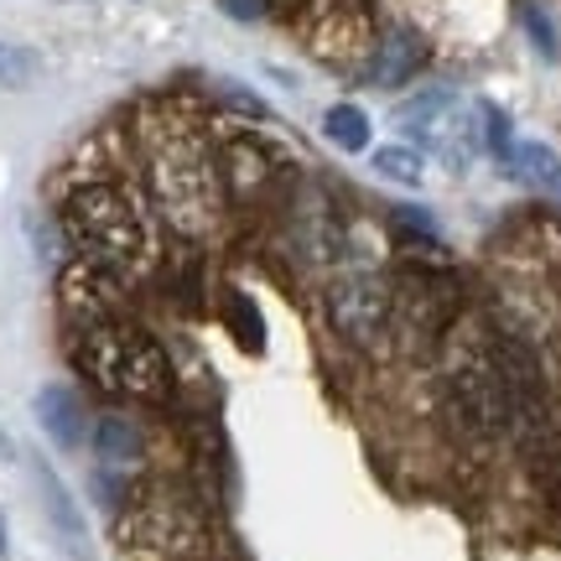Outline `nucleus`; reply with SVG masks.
I'll use <instances>...</instances> for the list:
<instances>
[{
    "mask_svg": "<svg viewBox=\"0 0 561 561\" xmlns=\"http://www.w3.org/2000/svg\"><path fill=\"white\" fill-rule=\"evenodd\" d=\"M219 5L234 21H261V16H271V5H265V0H219Z\"/></svg>",
    "mask_w": 561,
    "mask_h": 561,
    "instance_id": "obj_20",
    "label": "nucleus"
},
{
    "mask_svg": "<svg viewBox=\"0 0 561 561\" xmlns=\"http://www.w3.org/2000/svg\"><path fill=\"white\" fill-rule=\"evenodd\" d=\"M396 229H405V240H416V244H437V219L426 208H416V203L396 208Z\"/></svg>",
    "mask_w": 561,
    "mask_h": 561,
    "instance_id": "obj_18",
    "label": "nucleus"
},
{
    "mask_svg": "<svg viewBox=\"0 0 561 561\" xmlns=\"http://www.w3.org/2000/svg\"><path fill=\"white\" fill-rule=\"evenodd\" d=\"M369 167H375V178L380 182H396L405 193H416L421 182H426V151L411 146V140H385V146H369Z\"/></svg>",
    "mask_w": 561,
    "mask_h": 561,
    "instance_id": "obj_15",
    "label": "nucleus"
},
{
    "mask_svg": "<svg viewBox=\"0 0 561 561\" xmlns=\"http://www.w3.org/2000/svg\"><path fill=\"white\" fill-rule=\"evenodd\" d=\"M26 462H32V473H37L42 510H47V525H53L58 546H62V551H68L73 561H89V557H94V536H89V520H83L79 500L68 494V483L53 473V462H47V458H26Z\"/></svg>",
    "mask_w": 561,
    "mask_h": 561,
    "instance_id": "obj_12",
    "label": "nucleus"
},
{
    "mask_svg": "<svg viewBox=\"0 0 561 561\" xmlns=\"http://www.w3.org/2000/svg\"><path fill=\"white\" fill-rule=\"evenodd\" d=\"M58 229L68 240V255L115 271L121 280H146L161 271V224L151 203L140 198L136 182L115 178V172H94L79 178L58 203Z\"/></svg>",
    "mask_w": 561,
    "mask_h": 561,
    "instance_id": "obj_2",
    "label": "nucleus"
},
{
    "mask_svg": "<svg viewBox=\"0 0 561 561\" xmlns=\"http://www.w3.org/2000/svg\"><path fill=\"white\" fill-rule=\"evenodd\" d=\"M53 291H58V312L68 328H89L104 318H125L130 312V280H121L115 271L83 261V255H62L53 271Z\"/></svg>",
    "mask_w": 561,
    "mask_h": 561,
    "instance_id": "obj_9",
    "label": "nucleus"
},
{
    "mask_svg": "<svg viewBox=\"0 0 561 561\" xmlns=\"http://www.w3.org/2000/svg\"><path fill=\"white\" fill-rule=\"evenodd\" d=\"M11 557V541H5V515H0V561Z\"/></svg>",
    "mask_w": 561,
    "mask_h": 561,
    "instance_id": "obj_22",
    "label": "nucleus"
},
{
    "mask_svg": "<svg viewBox=\"0 0 561 561\" xmlns=\"http://www.w3.org/2000/svg\"><path fill=\"white\" fill-rule=\"evenodd\" d=\"M396 125H401V140L421 146L426 157H437L447 172H462V167L483 151L479 104L468 110L453 89H426V94H411V100L396 110Z\"/></svg>",
    "mask_w": 561,
    "mask_h": 561,
    "instance_id": "obj_8",
    "label": "nucleus"
},
{
    "mask_svg": "<svg viewBox=\"0 0 561 561\" xmlns=\"http://www.w3.org/2000/svg\"><path fill=\"white\" fill-rule=\"evenodd\" d=\"M26 79H32V53L0 42V83H5V89H21Z\"/></svg>",
    "mask_w": 561,
    "mask_h": 561,
    "instance_id": "obj_19",
    "label": "nucleus"
},
{
    "mask_svg": "<svg viewBox=\"0 0 561 561\" xmlns=\"http://www.w3.org/2000/svg\"><path fill=\"white\" fill-rule=\"evenodd\" d=\"M32 411H37V426L53 437V447H62V453L89 447L94 411H89V401H83V390H73V385H42Z\"/></svg>",
    "mask_w": 561,
    "mask_h": 561,
    "instance_id": "obj_13",
    "label": "nucleus"
},
{
    "mask_svg": "<svg viewBox=\"0 0 561 561\" xmlns=\"http://www.w3.org/2000/svg\"><path fill=\"white\" fill-rule=\"evenodd\" d=\"M136 172L140 198L151 203L167 240L187 244V250H208L214 240H224L234 208L224 198L214 140L193 115L151 110L136 136Z\"/></svg>",
    "mask_w": 561,
    "mask_h": 561,
    "instance_id": "obj_1",
    "label": "nucleus"
},
{
    "mask_svg": "<svg viewBox=\"0 0 561 561\" xmlns=\"http://www.w3.org/2000/svg\"><path fill=\"white\" fill-rule=\"evenodd\" d=\"M432 380H437L442 416L468 442H515V385L500 359L494 318L489 312H458L453 328L432 348Z\"/></svg>",
    "mask_w": 561,
    "mask_h": 561,
    "instance_id": "obj_3",
    "label": "nucleus"
},
{
    "mask_svg": "<svg viewBox=\"0 0 561 561\" xmlns=\"http://www.w3.org/2000/svg\"><path fill=\"white\" fill-rule=\"evenodd\" d=\"M500 167L515 182H525V187H561V157L546 146V140L515 136V146H510V157H504Z\"/></svg>",
    "mask_w": 561,
    "mask_h": 561,
    "instance_id": "obj_16",
    "label": "nucleus"
},
{
    "mask_svg": "<svg viewBox=\"0 0 561 561\" xmlns=\"http://www.w3.org/2000/svg\"><path fill=\"white\" fill-rule=\"evenodd\" d=\"M515 11H520L525 42H530V47H536L546 62H561V32H557V21H551V11H546L541 0H520Z\"/></svg>",
    "mask_w": 561,
    "mask_h": 561,
    "instance_id": "obj_17",
    "label": "nucleus"
},
{
    "mask_svg": "<svg viewBox=\"0 0 561 561\" xmlns=\"http://www.w3.org/2000/svg\"><path fill=\"white\" fill-rule=\"evenodd\" d=\"M265 5H271V16H286V21H297L301 11L312 5V0H265Z\"/></svg>",
    "mask_w": 561,
    "mask_h": 561,
    "instance_id": "obj_21",
    "label": "nucleus"
},
{
    "mask_svg": "<svg viewBox=\"0 0 561 561\" xmlns=\"http://www.w3.org/2000/svg\"><path fill=\"white\" fill-rule=\"evenodd\" d=\"M89 447H94V468L121 473V479H140L146 458H151V437L140 426V411H121V405H110V411L94 416Z\"/></svg>",
    "mask_w": 561,
    "mask_h": 561,
    "instance_id": "obj_11",
    "label": "nucleus"
},
{
    "mask_svg": "<svg viewBox=\"0 0 561 561\" xmlns=\"http://www.w3.org/2000/svg\"><path fill=\"white\" fill-rule=\"evenodd\" d=\"M115 536L121 546L151 561H208L214 551V525L203 515V504L187 489H167V483L146 479L115 510Z\"/></svg>",
    "mask_w": 561,
    "mask_h": 561,
    "instance_id": "obj_6",
    "label": "nucleus"
},
{
    "mask_svg": "<svg viewBox=\"0 0 561 561\" xmlns=\"http://www.w3.org/2000/svg\"><path fill=\"white\" fill-rule=\"evenodd\" d=\"M318 318L339 348L380 359L396 348V280L369 261L328 265L318 280Z\"/></svg>",
    "mask_w": 561,
    "mask_h": 561,
    "instance_id": "obj_5",
    "label": "nucleus"
},
{
    "mask_svg": "<svg viewBox=\"0 0 561 561\" xmlns=\"http://www.w3.org/2000/svg\"><path fill=\"white\" fill-rule=\"evenodd\" d=\"M214 140V161H219V182H224V198L234 214H250V208H265L286 193V157L280 146L250 125H219L208 130Z\"/></svg>",
    "mask_w": 561,
    "mask_h": 561,
    "instance_id": "obj_7",
    "label": "nucleus"
},
{
    "mask_svg": "<svg viewBox=\"0 0 561 561\" xmlns=\"http://www.w3.org/2000/svg\"><path fill=\"white\" fill-rule=\"evenodd\" d=\"M68 359L100 401L121 405V411H167L182 390L172 348L130 312L89 322V328H68Z\"/></svg>",
    "mask_w": 561,
    "mask_h": 561,
    "instance_id": "obj_4",
    "label": "nucleus"
},
{
    "mask_svg": "<svg viewBox=\"0 0 561 561\" xmlns=\"http://www.w3.org/2000/svg\"><path fill=\"white\" fill-rule=\"evenodd\" d=\"M432 68V37L421 32L416 21H380L375 37L364 47V62H359V79L369 89H411Z\"/></svg>",
    "mask_w": 561,
    "mask_h": 561,
    "instance_id": "obj_10",
    "label": "nucleus"
},
{
    "mask_svg": "<svg viewBox=\"0 0 561 561\" xmlns=\"http://www.w3.org/2000/svg\"><path fill=\"white\" fill-rule=\"evenodd\" d=\"M322 140L343 151V157H359L375 146V121H369V110H359L354 100H339L322 110Z\"/></svg>",
    "mask_w": 561,
    "mask_h": 561,
    "instance_id": "obj_14",
    "label": "nucleus"
}]
</instances>
